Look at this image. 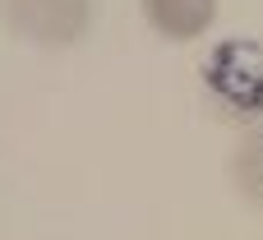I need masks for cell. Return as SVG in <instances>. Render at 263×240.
Masks as SVG:
<instances>
[{"instance_id": "6da1fadb", "label": "cell", "mask_w": 263, "mask_h": 240, "mask_svg": "<svg viewBox=\"0 0 263 240\" xmlns=\"http://www.w3.org/2000/svg\"><path fill=\"white\" fill-rule=\"evenodd\" d=\"M203 83L236 116H259L263 111V46L250 42V37L217 42L208 65H203Z\"/></svg>"}, {"instance_id": "7a4b0ae2", "label": "cell", "mask_w": 263, "mask_h": 240, "mask_svg": "<svg viewBox=\"0 0 263 240\" xmlns=\"http://www.w3.org/2000/svg\"><path fill=\"white\" fill-rule=\"evenodd\" d=\"M5 14L18 37L42 46H69L88 32L92 0H5Z\"/></svg>"}, {"instance_id": "3957f363", "label": "cell", "mask_w": 263, "mask_h": 240, "mask_svg": "<svg viewBox=\"0 0 263 240\" xmlns=\"http://www.w3.org/2000/svg\"><path fill=\"white\" fill-rule=\"evenodd\" d=\"M143 14H148V23H153L162 37H171V42H194V37L213 23L217 0H143Z\"/></svg>"}]
</instances>
